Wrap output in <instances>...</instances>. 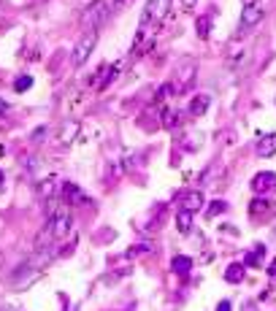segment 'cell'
Returning <instances> with one entry per match:
<instances>
[{
    "instance_id": "33",
    "label": "cell",
    "mask_w": 276,
    "mask_h": 311,
    "mask_svg": "<svg viewBox=\"0 0 276 311\" xmlns=\"http://www.w3.org/2000/svg\"><path fill=\"white\" fill-rule=\"evenodd\" d=\"M3 311H14V308H3Z\"/></svg>"
},
{
    "instance_id": "30",
    "label": "cell",
    "mask_w": 276,
    "mask_h": 311,
    "mask_svg": "<svg viewBox=\"0 0 276 311\" xmlns=\"http://www.w3.org/2000/svg\"><path fill=\"white\" fill-rule=\"evenodd\" d=\"M6 111H8V103H6V100H0V117H3Z\"/></svg>"
},
{
    "instance_id": "18",
    "label": "cell",
    "mask_w": 276,
    "mask_h": 311,
    "mask_svg": "<svg viewBox=\"0 0 276 311\" xmlns=\"http://www.w3.org/2000/svg\"><path fill=\"white\" fill-rule=\"evenodd\" d=\"M182 119H184L182 111H165V114H163V127H168V130H171V127H176Z\"/></svg>"
},
{
    "instance_id": "29",
    "label": "cell",
    "mask_w": 276,
    "mask_h": 311,
    "mask_svg": "<svg viewBox=\"0 0 276 311\" xmlns=\"http://www.w3.org/2000/svg\"><path fill=\"white\" fill-rule=\"evenodd\" d=\"M128 3H130V0H114V8H117V11H122Z\"/></svg>"
},
{
    "instance_id": "11",
    "label": "cell",
    "mask_w": 276,
    "mask_h": 311,
    "mask_svg": "<svg viewBox=\"0 0 276 311\" xmlns=\"http://www.w3.org/2000/svg\"><path fill=\"white\" fill-rule=\"evenodd\" d=\"M79 136V122H73V119H68L62 125V130H60V144L62 146H68V144H73V138Z\"/></svg>"
},
{
    "instance_id": "24",
    "label": "cell",
    "mask_w": 276,
    "mask_h": 311,
    "mask_svg": "<svg viewBox=\"0 0 276 311\" xmlns=\"http://www.w3.org/2000/svg\"><path fill=\"white\" fill-rule=\"evenodd\" d=\"M30 87H33V76H19L14 81V90L16 92H25V90H30Z\"/></svg>"
},
{
    "instance_id": "20",
    "label": "cell",
    "mask_w": 276,
    "mask_h": 311,
    "mask_svg": "<svg viewBox=\"0 0 276 311\" xmlns=\"http://www.w3.org/2000/svg\"><path fill=\"white\" fill-rule=\"evenodd\" d=\"M208 33H211V19H208V16H201V19H198V35H201V38H208Z\"/></svg>"
},
{
    "instance_id": "3",
    "label": "cell",
    "mask_w": 276,
    "mask_h": 311,
    "mask_svg": "<svg viewBox=\"0 0 276 311\" xmlns=\"http://www.w3.org/2000/svg\"><path fill=\"white\" fill-rule=\"evenodd\" d=\"M109 3L106 0H95V3L87 8V11L81 14V27L84 30H98V27L109 19Z\"/></svg>"
},
{
    "instance_id": "8",
    "label": "cell",
    "mask_w": 276,
    "mask_h": 311,
    "mask_svg": "<svg viewBox=\"0 0 276 311\" xmlns=\"http://www.w3.org/2000/svg\"><path fill=\"white\" fill-rule=\"evenodd\" d=\"M208 106H211V95H193V100H189V106H187V114L189 117H203Z\"/></svg>"
},
{
    "instance_id": "31",
    "label": "cell",
    "mask_w": 276,
    "mask_h": 311,
    "mask_svg": "<svg viewBox=\"0 0 276 311\" xmlns=\"http://www.w3.org/2000/svg\"><path fill=\"white\" fill-rule=\"evenodd\" d=\"M244 311H258V306H254V303H244Z\"/></svg>"
},
{
    "instance_id": "22",
    "label": "cell",
    "mask_w": 276,
    "mask_h": 311,
    "mask_svg": "<svg viewBox=\"0 0 276 311\" xmlns=\"http://www.w3.org/2000/svg\"><path fill=\"white\" fill-rule=\"evenodd\" d=\"M222 211H227V203L225 201H211V206L206 209L208 216H217V214H222Z\"/></svg>"
},
{
    "instance_id": "10",
    "label": "cell",
    "mask_w": 276,
    "mask_h": 311,
    "mask_svg": "<svg viewBox=\"0 0 276 311\" xmlns=\"http://www.w3.org/2000/svg\"><path fill=\"white\" fill-rule=\"evenodd\" d=\"M263 214H271V201H265V197H254V201H249V216L252 219H260Z\"/></svg>"
},
{
    "instance_id": "21",
    "label": "cell",
    "mask_w": 276,
    "mask_h": 311,
    "mask_svg": "<svg viewBox=\"0 0 276 311\" xmlns=\"http://www.w3.org/2000/svg\"><path fill=\"white\" fill-rule=\"evenodd\" d=\"M62 192L68 195L73 203H76V201H79V197H81V190H79V187H76V184H71V182H65V184H62Z\"/></svg>"
},
{
    "instance_id": "17",
    "label": "cell",
    "mask_w": 276,
    "mask_h": 311,
    "mask_svg": "<svg viewBox=\"0 0 276 311\" xmlns=\"http://www.w3.org/2000/svg\"><path fill=\"white\" fill-rule=\"evenodd\" d=\"M176 228H179V233H189V230H193V214H189V211H179L176 214Z\"/></svg>"
},
{
    "instance_id": "12",
    "label": "cell",
    "mask_w": 276,
    "mask_h": 311,
    "mask_svg": "<svg viewBox=\"0 0 276 311\" xmlns=\"http://www.w3.org/2000/svg\"><path fill=\"white\" fill-rule=\"evenodd\" d=\"M171 268H174V273H179V276H187V273L193 271V257H187V254H176V257L171 260Z\"/></svg>"
},
{
    "instance_id": "6",
    "label": "cell",
    "mask_w": 276,
    "mask_h": 311,
    "mask_svg": "<svg viewBox=\"0 0 276 311\" xmlns=\"http://www.w3.org/2000/svg\"><path fill=\"white\" fill-rule=\"evenodd\" d=\"M252 190L258 192V195L268 192V190H276V173H271V171L254 173V179H252Z\"/></svg>"
},
{
    "instance_id": "13",
    "label": "cell",
    "mask_w": 276,
    "mask_h": 311,
    "mask_svg": "<svg viewBox=\"0 0 276 311\" xmlns=\"http://www.w3.org/2000/svg\"><path fill=\"white\" fill-rule=\"evenodd\" d=\"M179 81L184 84V87H189L193 84V79H195V60H187V62H182L179 65Z\"/></svg>"
},
{
    "instance_id": "19",
    "label": "cell",
    "mask_w": 276,
    "mask_h": 311,
    "mask_svg": "<svg viewBox=\"0 0 276 311\" xmlns=\"http://www.w3.org/2000/svg\"><path fill=\"white\" fill-rule=\"evenodd\" d=\"M149 252H152L149 243H136L133 249H128V252H125V257H144V254H149Z\"/></svg>"
},
{
    "instance_id": "15",
    "label": "cell",
    "mask_w": 276,
    "mask_h": 311,
    "mask_svg": "<svg viewBox=\"0 0 276 311\" xmlns=\"http://www.w3.org/2000/svg\"><path fill=\"white\" fill-rule=\"evenodd\" d=\"M119 71H122V62H114V65H109V68H106V73H103V79H100L98 84H95V87H98V90H106L109 84L119 76Z\"/></svg>"
},
{
    "instance_id": "9",
    "label": "cell",
    "mask_w": 276,
    "mask_h": 311,
    "mask_svg": "<svg viewBox=\"0 0 276 311\" xmlns=\"http://www.w3.org/2000/svg\"><path fill=\"white\" fill-rule=\"evenodd\" d=\"M258 154H260V157L276 154V133H265V136L258 138Z\"/></svg>"
},
{
    "instance_id": "26",
    "label": "cell",
    "mask_w": 276,
    "mask_h": 311,
    "mask_svg": "<svg viewBox=\"0 0 276 311\" xmlns=\"http://www.w3.org/2000/svg\"><path fill=\"white\" fill-rule=\"evenodd\" d=\"M179 3V8H184V11H189V8H195V3L198 0H176Z\"/></svg>"
},
{
    "instance_id": "27",
    "label": "cell",
    "mask_w": 276,
    "mask_h": 311,
    "mask_svg": "<svg viewBox=\"0 0 276 311\" xmlns=\"http://www.w3.org/2000/svg\"><path fill=\"white\" fill-rule=\"evenodd\" d=\"M268 276H271V281H276V257L271 260V268H268Z\"/></svg>"
},
{
    "instance_id": "4",
    "label": "cell",
    "mask_w": 276,
    "mask_h": 311,
    "mask_svg": "<svg viewBox=\"0 0 276 311\" xmlns=\"http://www.w3.org/2000/svg\"><path fill=\"white\" fill-rule=\"evenodd\" d=\"M95 46H98V30H84V35L76 41L73 54H71L73 65H84V62H87L90 54L95 52Z\"/></svg>"
},
{
    "instance_id": "7",
    "label": "cell",
    "mask_w": 276,
    "mask_h": 311,
    "mask_svg": "<svg viewBox=\"0 0 276 311\" xmlns=\"http://www.w3.org/2000/svg\"><path fill=\"white\" fill-rule=\"evenodd\" d=\"M182 209L189 211V214L201 211V209H203V192H201V190H187V192L182 195Z\"/></svg>"
},
{
    "instance_id": "14",
    "label": "cell",
    "mask_w": 276,
    "mask_h": 311,
    "mask_svg": "<svg viewBox=\"0 0 276 311\" xmlns=\"http://www.w3.org/2000/svg\"><path fill=\"white\" fill-rule=\"evenodd\" d=\"M263 254H265V247H263V243H254V249H252V252H246L244 265H246V268H260Z\"/></svg>"
},
{
    "instance_id": "32",
    "label": "cell",
    "mask_w": 276,
    "mask_h": 311,
    "mask_svg": "<svg viewBox=\"0 0 276 311\" xmlns=\"http://www.w3.org/2000/svg\"><path fill=\"white\" fill-rule=\"evenodd\" d=\"M0 184H3V171H0Z\"/></svg>"
},
{
    "instance_id": "1",
    "label": "cell",
    "mask_w": 276,
    "mask_h": 311,
    "mask_svg": "<svg viewBox=\"0 0 276 311\" xmlns=\"http://www.w3.org/2000/svg\"><path fill=\"white\" fill-rule=\"evenodd\" d=\"M52 249H38L35 252V257H30V260H25L22 265H19L14 273H11V284L16 287V290H25L30 281H35L38 276H41V271L49 265V260H52Z\"/></svg>"
},
{
    "instance_id": "25",
    "label": "cell",
    "mask_w": 276,
    "mask_h": 311,
    "mask_svg": "<svg viewBox=\"0 0 276 311\" xmlns=\"http://www.w3.org/2000/svg\"><path fill=\"white\" fill-rule=\"evenodd\" d=\"M44 136H46V127H38L30 138H33V144H41V141H44Z\"/></svg>"
},
{
    "instance_id": "28",
    "label": "cell",
    "mask_w": 276,
    "mask_h": 311,
    "mask_svg": "<svg viewBox=\"0 0 276 311\" xmlns=\"http://www.w3.org/2000/svg\"><path fill=\"white\" fill-rule=\"evenodd\" d=\"M217 311H233V306H230V300H222V303L217 306Z\"/></svg>"
},
{
    "instance_id": "16",
    "label": "cell",
    "mask_w": 276,
    "mask_h": 311,
    "mask_svg": "<svg viewBox=\"0 0 276 311\" xmlns=\"http://www.w3.org/2000/svg\"><path fill=\"white\" fill-rule=\"evenodd\" d=\"M244 273H246V265H241V262H230L225 271V279L230 281V284H239V281L244 279Z\"/></svg>"
},
{
    "instance_id": "5",
    "label": "cell",
    "mask_w": 276,
    "mask_h": 311,
    "mask_svg": "<svg viewBox=\"0 0 276 311\" xmlns=\"http://www.w3.org/2000/svg\"><path fill=\"white\" fill-rule=\"evenodd\" d=\"M260 19H263V8H260L258 3H246V6H244V11H241V27H239L241 35H244V33H249L252 27H258Z\"/></svg>"
},
{
    "instance_id": "2",
    "label": "cell",
    "mask_w": 276,
    "mask_h": 311,
    "mask_svg": "<svg viewBox=\"0 0 276 311\" xmlns=\"http://www.w3.org/2000/svg\"><path fill=\"white\" fill-rule=\"evenodd\" d=\"M168 3H171V0H149V3L144 6V14H141L138 33H149L152 25L163 22V16L168 14Z\"/></svg>"
},
{
    "instance_id": "23",
    "label": "cell",
    "mask_w": 276,
    "mask_h": 311,
    "mask_svg": "<svg viewBox=\"0 0 276 311\" xmlns=\"http://www.w3.org/2000/svg\"><path fill=\"white\" fill-rule=\"evenodd\" d=\"M174 95V84H163V87H157V92H155V100H165V98H171Z\"/></svg>"
}]
</instances>
